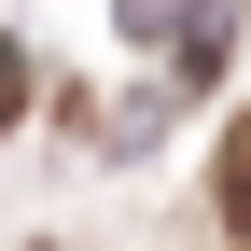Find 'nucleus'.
I'll return each mask as SVG.
<instances>
[{
  "label": "nucleus",
  "instance_id": "f257e3e1",
  "mask_svg": "<svg viewBox=\"0 0 251 251\" xmlns=\"http://www.w3.org/2000/svg\"><path fill=\"white\" fill-rule=\"evenodd\" d=\"M209 209H224V237H251V112L224 126V168H209Z\"/></svg>",
  "mask_w": 251,
  "mask_h": 251
}]
</instances>
